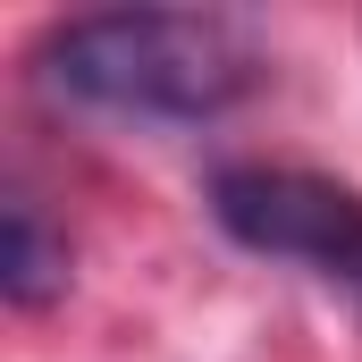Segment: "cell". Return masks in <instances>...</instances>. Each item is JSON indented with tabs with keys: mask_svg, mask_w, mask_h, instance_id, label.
<instances>
[{
	"mask_svg": "<svg viewBox=\"0 0 362 362\" xmlns=\"http://www.w3.org/2000/svg\"><path fill=\"white\" fill-rule=\"evenodd\" d=\"M211 219L245 245V253H270V262H303L312 278L346 286L362 303V194L320 169H270V160H245V169H219L211 177Z\"/></svg>",
	"mask_w": 362,
	"mask_h": 362,
	"instance_id": "7a4b0ae2",
	"label": "cell"
},
{
	"mask_svg": "<svg viewBox=\"0 0 362 362\" xmlns=\"http://www.w3.org/2000/svg\"><path fill=\"white\" fill-rule=\"evenodd\" d=\"M0 286L17 312H42L51 295H68V236L42 219L34 194H8L0 211Z\"/></svg>",
	"mask_w": 362,
	"mask_h": 362,
	"instance_id": "3957f363",
	"label": "cell"
},
{
	"mask_svg": "<svg viewBox=\"0 0 362 362\" xmlns=\"http://www.w3.org/2000/svg\"><path fill=\"white\" fill-rule=\"evenodd\" d=\"M42 85L76 110L101 118H152V127H202L219 110H236L262 59L228 17L202 8H101L68 17L42 34L34 51Z\"/></svg>",
	"mask_w": 362,
	"mask_h": 362,
	"instance_id": "6da1fadb",
	"label": "cell"
}]
</instances>
